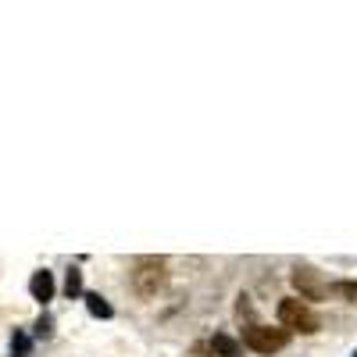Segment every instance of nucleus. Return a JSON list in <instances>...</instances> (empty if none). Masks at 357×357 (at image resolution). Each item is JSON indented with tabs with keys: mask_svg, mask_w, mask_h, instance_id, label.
I'll return each instance as SVG.
<instances>
[{
	"mask_svg": "<svg viewBox=\"0 0 357 357\" xmlns=\"http://www.w3.org/2000/svg\"><path fill=\"white\" fill-rule=\"evenodd\" d=\"M168 282V268H165V257H139L136 268H132V289L143 296V301H151L158 296Z\"/></svg>",
	"mask_w": 357,
	"mask_h": 357,
	"instance_id": "1",
	"label": "nucleus"
},
{
	"mask_svg": "<svg viewBox=\"0 0 357 357\" xmlns=\"http://www.w3.org/2000/svg\"><path fill=\"white\" fill-rule=\"evenodd\" d=\"M279 321L286 325V333L289 329H296V333H304V336H311V333H318V314L307 307V304H301V301H282L279 304Z\"/></svg>",
	"mask_w": 357,
	"mask_h": 357,
	"instance_id": "2",
	"label": "nucleus"
},
{
	"mask_svg": "<svg viewBox=\"0 0 357 357\" xmlns=\"http://www.w3.org/2000/svg\"><path fill=\"white\" fill-rule=\"evenodd\" d=\"M243 343L254 354H275L289 343V333L286 329H268V325H250V329L243 333Z\"/></svg>",
	"mask_w": 357,
	"mask_h": 357,
	"instance_id": "3",
	"label": "nucleus"
},
{
	"mask_svg": "<svg viewBox=\"0 0 357 357\" xmlns=\"http://www.w3.org/2000/svg\"><path fill=\"white\" fill-rule=\"evenodd\" d=\"M293 286H296V293H301L304 301H325V296H329V282H325L321 272L311 268V264L296 268V272H293Z\"/></svg>",
	"mask_w": 357,
	"mask_h": 357,
	"instance_id": "4",
	"label": "nucleus"
},
{
	"mask_svg": "<svg viewBox=\"0 0 357 357\" xmlns=\"http://www.w3.org/2000/svg\"><path fill=\"white\" fill-rule=\"evenodd\" d=\"M29 293H33V301L47 304L50 296H54V275L50 272H36L33 279H29Z\"/></svg>",
	"mask_w": 357,
	"mask_h": 357,
	"instance_id": "5",
	"label": "nucleus"
},
{
	"mask_svg": "<svg viewBox=\"0 0 357 357\" xmlns=\"http://www.w3.org/2000/svg\"><path fill=\"white\" fill-rule=\"evenodd\" d=\"M211 347H215L222 357H240V343H236L232 336H225V333H218V336L211 340Z\"/></svg>",
	"mask_w": 357,
	"mask_h": 357,
	"instance_id": "6",
	"label": "nucleus"
},
{
	"mask_svg": "<svg viewBox=\"0 0 357 357\" xmlns=\"http://www.w3.org/2000/svg\"><path fill=\"white\" fill-rule=\"evenodd\" d=\"M86 307H89V314H97V318H111V304L104 301L100 293H86Z\"/></svg>",
	"mask_w": 357,
	"mask_h": 357,
	"instance_id": "7",
	"label": "nucleus"
},
{
	"mask_svg": "<svg viewBox=\"0 0 357 357\" xmlns=\"http://www.w3.org/2000/svg\"><path fill=\"white\" fill-rule=\"evenodd\" d=\"M65 293H68V296H79V293H82V272H75V268H72L68 279H65Z\"/></svg>",
	"mask_w": 357,
	"mask_h": 357,
	"instance_id": "8",
	"label": "nucleus"
},
{
	"mask_svg": "<svg viewBox=\"0 0 357 357\" xmlns=\"http://www.w3.org/2000/svg\"><path fill=\"white\" fill-rule=\"evenodd\" d=\"M336 293L347 296V301H357V282H350V279L347 282H336Z\"/></svg>",
	"mask_w": 357,
	"mask_h": 357,
	"instance_id": "9",
	"label": "nucleus"
},
{
	"mask_svg": "<svg viewBox=\"0 0 357 357\" xmlns=\"http://www.w3.org/2000/svg\"><path fill=\"white\" fill-rule=\"evenodd\" d=\"M11 350H15V357H25V354H29V340H25V336H15V347H11Z\"/></svg>",
	"mask_w": 357,
	"mask_h": 357,
	"instance_id": "10",
	"label": "nucleus"
},
{
	"mask_svg": "<svg viewBox=\"0 0 357 357\" xmlns=\"http://www.w3.org/2000/svg\"><path fill=\"white\" fill-rule=\"evenodd\" d=\"M354 357H357V354H354Z\"/></svg>",
	"mask_w": 357,
	"mask_h": 357,
	"instance_id": "11",
	"label": "nucleus"
}]
</instances>
